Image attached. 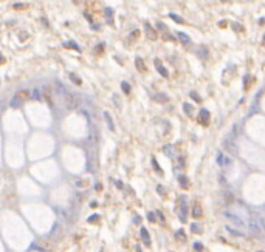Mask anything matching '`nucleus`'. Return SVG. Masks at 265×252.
<instances>
[{"label":"nucleus","instance_id":"obj_5","mask_svg":"<svg viewBox=\"0 0 265 252\" xmlns=\"http://www.w3.org/2000/svg\"><path fill=\"white\" fill-rule=\"evenodd\" d=\"M144 33H146V36L149 37L150 40H155V39H157V31H155V30L150 26L149 23H146V25H144Z\"/></svg>","mask_w":265,"mask_h":252},{"label":"nucleus","instance_id":"obj_15","mask_svg":"<svg viewBox=\"0 0 265 252\" xmlns=\"http://www.w3.org/2000/svg\"><path fill=\"white\" fill-rule=\"evenodd\" d=\"M17 96L22 99V101H27V99H30V91L28 90H20V91H17Z\"/></svg>","mask_w":265,"mask_h":252},{"label":"nucleus","instance_id":"obj_29","mask_svg":"<svg viewBox=\"0 0 265 252\" xmlns=\"http://www.w3.org/2000/svg\"><path fill=\"white\" fill-rule=\"evenodd\" d=\"M155 216H157V215H155L154 212H149V214H147V218H149V221H155Z\"/></svg>","mask_w":265,"mask_h":252},{"label":"nucleus","instance_id":"obj_2","mask_svg":"<svg viewBox=\"0 0 265 252\" xmlns=\"http://www.w3.org/2000/svg\"><path fill=\"white\" fill-rule=\"evenodd\" d=\"M223 215L227 216V218H228V221L231 223V224H234L237 229H245V226H246V224H245V221H243V220L240 218V216L234 215L233 212H225Z\"/></svg>","mask_w":265,"mask_h":252},{"label":"nucleus","instance_id":"obj_12","mask_svg":"<svg viewBox=\"0 0 265 252\" xmlns=\"http://www.w3.org/2000/svg\"><path fill=\"white\" fill-rule=\"evenodd\" d=\"M177 37H178V40L182 42L183 45H189V37L186 36L185 33H178V34H177Z\"/></svg>","mask_w":265,"mask_h":252},{"label":"nucleus","instance_id":"obj_14","mask_svg":"<svg viewBox=\"0 0 265 252\" xmlns=\"http://www.w3.org/2000/svg\"><path fill=\"white\" fill-rule=\"evenodd\" d=\"M104 118H105V121H107V125H109V129H110V130H113V129H115V125H113V119H112V116L109 115L107 111H104Z\"/></svg>","mask_w":265,"mask_h":252},{"label":"nucleus","instance_id":"obj_19","mask_svg":"<svg viewBox=\"0 0 265 252\" xmlns=\"http://www.w3.org/2000/svg\"><path fill=\"white\" fill-rule=\"evenodd\" d=\"M135 63H136V68L140 70V71H146V65H144V62H143V59H136L135 60Z\"/></svg>","mask_w":265,"mask_h":252},{"label":"nucleus","instance_id":"obj_37","mask_svg":"<svg viewBox=\"0 0 265 252\" xmlns=\"http://www.w3.org/2000/svg\"><path fill=\"white\" fill-rule=\"evenodd\" d=\"M138 252H140V249H138Z\"/></svg>","mask_w":265,"mask_h":252},{"label":"nucleus","instance_id":"obj_35","mask_svg":"<svg viewBox=\"0 0 265 252\" xmlns=\"http://www.w3.org/2000/svg\"><path fill=\"white\" fill-rule=\"evenodd\" d=\"M264 44H265V36H264Z\"/></svg>","mask_w":265,"mask_h":252},{"label":"nucleus","instance_id":"obj_16","mask_svg":"<svg viewBox=\"0 0 265 252\" xmlns=\"http://www.w3.org/2000/svg\"><path fill=\"white\" fill-rule=\"evenodd\" d=\"M191 232H194V234H202L203 229H202V226H200V224H197V223H192V224H191Z\"/></svg>","mask_w":265,"mask_h":252},{"label":"nucleus","instance_id":"obj_22","mask_svg":"<svg viewBox=\"0 0 265 252\" xmlns=\"http://www.w3.org/2000/svg\"><path fill=\"white\" fill-rule=\"evenodd\" d=\"M175 237H177L180 241H186V235H185V232H183V230H177Z\"/></svg>","mask_w":265,"mask_h":252},{"label":"nucleus","instance_id":"obj_4","mask_svg":"<svg viewBox=\"0 0 265 252\" xmlns=\"http://www.w3.org/2000/svg\"><path fill=\"white\" fill-rule=\"evenodd\" d=\"M246 226H248V230H250L251 234H254V235H260V234H262V229H260L259 223H257L256 220L251 218V220L248 221V224H246Z\"/></svg>","mask_w":265,"mask_h":252},{"label":"nucleus","instance_id":"obj_18","mask_svg":"<svg viewBox=\"0 0 265 252\" xmlns=\"http://www.w3.org/2000/svg\"><path fill=\"white\" fill-rule=\"evenodd\" d=\"M227 230H229V232L233 234V235H237V237H242L243 235V232H242V229H234V228H231V226H227Z\"/></svg>","mask_w":265,"mask_h":252},{"label":"nucleus","instance_id":"obj_21","mask_svg":"<svg viewBox=\"0 0 265 252\" xmlns=\"http://www.w3.org/2000/svg\"><path fill=\"white\" fill-rule=\"evenodd\" d=\"M163 152H164V155L172 156V153H174V147H172V145H166V147L163 148Z\"/></svg>","mask_w":265,"mask_h":252},{"label":"nucleus","instance_id":"obj_3","mask_svg":"<svg viewBox=\"0 0 265 252\" xmlns=\"http://www.w3.org/2000/svg\"><path fill=\"white\" fill-rule=\"evenodd\" d=\"M178 216L180 221L185 223L186 218H188V201H186L185 197H180V204H178Z\"/></svg>","mask_w":265,"mask_h":252},{"label":"nucleus","instance_id":"obj_17","mask_svg":"<svg viewBox=\"0 0 265 252\" xmlns=\"http://www.w3.org/2000/svg\"><path fill=\"white\" fill-rule=\"evenodd\" d=\"M22 99H20L19 96H17V94H16V96H14L13 98V101H11V107H14V108H17V107H20V104H22Z\"/></svg>","mask_w":265,"mask_h":252},{"label":"nucleus","instance_id":"obj_36","mask_svg":"<svg viewBox=\"0 0 265 252\" xmlns=\"http://www.w3.org/2000/svg\"><path fill=\"white\" fill-rule=\"evenodd\" d=\"M257 252H262V251H257Z\"/></svg>","mask_w":265,"mask_h":252},{"label":"nucleus","instance_id":"obj_6","mask_svg":"<svg viewBox=\"0 0 265 252\" xmlns=\"http://www.w3.org/2000/svg\"><path fill=\"white\" fill-rule=\"evenodd\" d=\"M199 121H200V124H203V125H208V124H209V111H208V110H200Z\"/></svg>","mask_w":265,"mask_h":252},{"label":"nucleus","instance_id":"obj_10","mask_svg":"<svg viewBox=\"0 0 265 252\" xmlns=\"http://www.w3.org/2000/svg\"><path fill=\"white\" fill-rule=\"evenodd\" d=\"M155 101L160 102V104H166V102L169 101V98H168V94H164V93H158V94H155Z\"/></svg>","mask_w":265,"mask_h":252},{"label":"nucleus","instance_id":"obj_32","mask_svg":"<svg viewBox=\"0 0 265 252\" xmlns=\"http://www.w3.org/2000/svg\"><path fill=\"white\" fill-rule=\"evenodd\" d=\"M248 84H250V77H245V87L248 88Z\"/></svg>","mask_w":265,"mask_h":252},{"label":"nucleus","instance_id":"obj_26","mask_svg":"<svg viewBox=\"0 0 265 252\" xmlns=\"http://www.w3.org/2000/svg\"><path fill=\"white\" fill-rule=\"evenodd\" d=\"M171 17L175 20V22H178V23H185V20L182 19V17H178V16H175V14H171Z\"/></svg>","mask_w":265,"mask_h":252},{"label":"nucleus","instance_id":"obj_25","mask_svg":"<svg viewBox=\"0 0 265 252\" xmlns=\"http://www.w3.org/2000/svg\"><path fill=\"white\" fill-rule=\"evenodd\" d=\"M191 96L194 98V101H195V102H200V101H202V98H200L199 93H195V91H191Z\"/></svg>","mask_w":265,"mask_h":252},{"label":"nucleus","instance_id":"obj_24","mask_svg":"<svg viewBox=\"0 0 265 252\" xmlns=\"http://www.w3.org/2000/svg\"><path fill=\"white\" fill-rule=\"evenodd\" d=\"M121 87H123V90H124V93H130V85L127 82H123Z\"/></svg>","mask_w":265,"mask_h":252},{"label":"nucleus","instance_id":"obj_23","mask_svg":"<svg viewBox=\"0 0 265 252\" xmlns=\"http://www.w3.org/2000/svg\"><path fill=\"white\" fill-rule=\"evenodd\" d=\"M152 166H154V167H155V170H157V172L161 175V167L158 166V162H157V159H155V158H152Z\"/></svg>","mask_w":265,"mask_h":252},{"label":"nucleus","instance_id":"obj_20","mask_svg":"<svg viewBox=\"0 0 265 252\" xmlns=\"http://www.w3.org/2000/svg\"><path fill=\"white\" fill-rule=\"evenodd\" d=\"M183 110H185V113L188 116H191V115H192V111H194V107H192V105H189V104H185V105H183Z\"/></svg>","mask_w":265,"mask_h":252},{"label":"nucleus","instance_id":"obj_11","mask_svg":"<svg viewBox=\"0 0 265 252\" xmlns=\"http://www.w3.org/2000/svg\"><path fill=\"white\" fill-rule=\"evenodd\" d=\"M178 181H180V184H182L183 189H188L189 187V181H188V178H186L185 175H178Z\"/></svg>","mask_w":265,"mask_h":252},{"label":"nucleus","instance_id":"obj_1","mask_svg":"<svg viewBox=\"0 0 265 252\" xmlns=\"http://www.w3.org/2000/svg\"><path fill=\"white\" fill-rule=\"evenodd\" d=\"M64 102H65V105H67V108L68 110H76L78 107H79V99H78L75 94H72V93H68V91H64Z\"/></svg>","mask_w":265,"mask_h":252},{"label":"nucleus","instance_id":"obj_9","mask_svg":"<svg viewBox=\"0 0 265 252\" xmlns=\"http://www.w3.org/2000/svg\"><path fill=\"white\" fill-rule=\"evenodd\" d=\"M202 215H203L202 206H200V204H194V207H192V216L195 220H199V218H202Z\"/></svg>","mask_w":265,"mask_h":252},{"label":"nucleus","instance_id":"obj_30","mask_svg":"<svg viewBox=\"0 0 265 252\" xmlns=\"http://www.w3.org/2000/svg\"><path fill=\"white\" fill-rule=\"evenodd\" d=\"M72 80H75V82H76L78 85H79V84H81V79H79V77H76V76H75V74H72Z\"/></svg>","mask_w":265,"mask_h":252},{"label":"nucleus","instance_id":"obj_27","mask_svg":"<svg viewBox=\"0 0 265 252\" xmlns=\"http://www.w3.org/2000/svg\"><path fill=\"white\" fill-rule=\"evenodd\" d=\"M75 184H76L78 187H85V184H87V183H84L82 179H76V181H75Z\"/></svg>","mask_w":265,"mask_h":252},{"label":"nucleus","instance_id":"obj_34","mask_svg":"<svg viewBox=\"0 0 265 252\" xmlns=\"http://www.w3.org/2000/svg\"><path fill=\"white\" fill-rule=\"evenodd\" d=\"M3 62V57H2V54H0V63H2Z\"/></svg>","mask_w":265,"mask_h":252},{"label":"nucleus","instance_id":"obj_33","mask_svg":"<svg viewBox=\"0 0 265 252\" xmlns=\"http://www.w3.org/2000/svg\"><path fill=\"white\" fill-rule=\"evenodd\" d=\"M158 25V28H160V30H166V28H164V25L163 23H157Z\"/></svg>","mask_w":265,"mask_h":252},{"label":"nucleus","instance_id":"obj_8","mask_svg":"<svg viewBox=\"0 0 265 252\" xmlns=\"http://www.w3.org/2000/svg\"><path fill=\"white\" fill-rule=\"evenodd\" d=\"M155 68L158 70V73L161 74V76H164V77H168V70L164 68L163 65H161V60L160 59H155Z\"/></svg>","mask_w":265,"mask_h":252},{"label":"nucleus","instance_id":"obj_31","mask_svg":"<svg viewBox=\"0 0 265 252\" xmlns=\"http://www.w3.org/2000/svg\"><path fill=\"white\" fill-rule=\"evenodd\" d=\"M98 220V215H93V216H90V221H96Z\"/></svg>","mask_w":265,"mask_h":252},{"label":"nucleus","instance_id":"obj_13","mask_svg":"<svg viewBox=\"0 0 265 252\" xmlns=\"http://www.w3.org/2000/svg\"><path fill=\"white\" fill-rule=\"evenodd\" d=\"M223 200L227 204H231L233 201H234V195H233L231 192H223Z\"/></svg>","mask_w":265,"mask_h":252},{"label":"nucleus","instance_id":"obj_7","mask_svg":"<svg viewBox=\"0 0 265 252\" xmlns=\"http://www.w3.org/2000/svg\"><path fill=\"white\" fill-rule=\"evenodd\" d=\"M140 235H141V240H143V243L146 244V246H150V237H149V234H147V229L141 228Z\"/></svg>","mask_w":265,"mask_h":252},{"label":"nucleus","instance_id":"obj_28","mask_svg":"<svg viewBox=\"0 0 265 252\" xmlns=\"http://www.w3.org/2000/svg\"><path fill=\"white\" fill-rule=\"evenodd\" d=\"M194 247H195L197 252H203V246L200 243H195V244H194Z\"/></svg>","mask_w":265,"mask_h":252}]
</instances>
